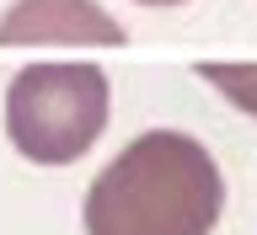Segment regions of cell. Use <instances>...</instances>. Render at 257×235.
Instances as JSON below:
<instances>
[{
    "instance_id": "obj_2",
    "label": "cell",
    "mask_w": 257,
    "mask_h": 235,
    "mask_svg": "<svg viewBox=\"0 0 257 235\" xmlns=\"http://www.w3.org/2000/svg\"><path fill=\"white\" fill-rule=\"evenodd\" d=\"M107 128V75L96 64H32L6 91V134L38 166H70Z\"/></svg>"
},
{
    "instance_id": "obj_3",
    "label": "cell",
    "mask_w": 257,
    "mask_h": 235,
    "mask_svg": "<svg viewBox=\"0 0 257 235\" xmlns=\"http://www.w3.org/2000/svg\"><path fill=\"white\" fill-rule=\"evenodd\" d=\"M128 32L112 22L96 0H16L0 16V48L22 43H96L118 48Z\"/></svg>"
},
{
    "instance_id": "obj_5",
    "label": "cell",
    "mask_w": 257,
    "mask_h": 235,
    "mask_svg": "<svg viewBox=\"0 0 257 235\" xmlns=\"http://www.w3.org/2000/svg\"><path fill=\"white\" fill-rule=\"evenodd\" d=\"M140 6H182V0H140Z\"/></svg>"
},
{
    "instance_id": "obj_1",
    "label": "cell",
    "mask_w": 257,
    "mask_h": 235,
    "mask_svg": "<svg viewBox=\"0 0 257 235\" xmlns=\"http://www.w3.org/2000/svg\"><path fill=\"white\" fill-rule=\"evenodd\" d=\"M225 208L220 166L193 134L150 128L86 192V235H209Z\"/></svg>"
},
{
    "instance_id": "obj_4",
    "label": "cell",
    "mask_w": 257,
    "mask_h": 235,
    "mask_svg": "<svg viewBox=\"0 0 257 235\" xmlns=\"http://www.w3.org/2000/svg\"><path fill=\"white\" fill-rule=\"evenodd\" d=\"M198 75L214 86V91L230 102V107L252 112L257 118V64H225V59H204L198 64Z\"/></svg>"
}]
</instances>
